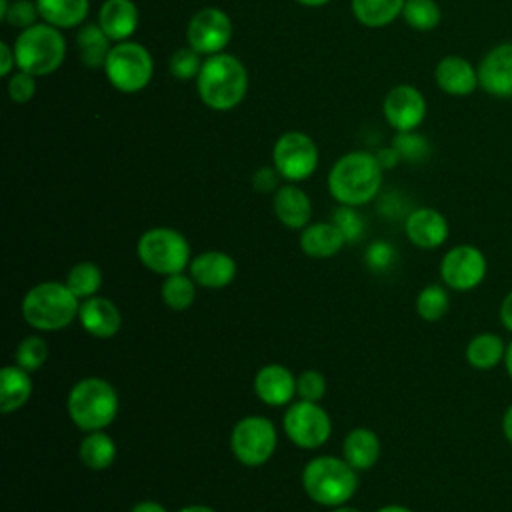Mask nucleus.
<instances>
[{"label":"nucleus","instance_id":"f257e3e1","mask_svg":"<svg viewBox=\"0 0 512 512\" xmlns=\"http://www.w3.org/2000/svg\"><path fill=\"white\" fill-rule=\"evenodd\" d=\"M382 166L366 150H354L340 156L328 172V192L342 206H364L372 202L382 188Z\"/></svg>","mask_w":512,"mask_h":512},{"label":"nucleus","instance_id":"f03ea898","mask_svg":"<svg viewBox=\"0 0 512 512\" xmlns=\"http://www.w3.org/2000/svg\"><path fill=\"white\" fill-rule=\"evenodd\" d=\"M196 92L204 106L216 112L236 108L248 92V70L228 52L206 56L196 78Z\"/></svg>","mask_w":512,"mask_h":512},{"label":"nucleus","instance_id":"7ed1b4c3","mask_svg":"<svg viewBox=\"0 0 512 512\" xmlns=\"http://www.w3.org/2000/svg\"><path fill=\"white\" fill-rule=\"evenodd\" d=\"M20 310L28 326L40 332H58L78 318L80 300L66 282L46 280L24 294Z\"/></svg>","mask_w":512,"mask_h":512},{"label":"nucleus","instance_id":"20e7f679","mask_svg":"<svg viewBox=\"0 0 512 512\" xmlns=\"http://www.w3.org/2000/svg\"><path fill=\"white\" fill-rule=\"evenodd\" d=\"M302 488L320 506L336 508L348 504L358 490V470L344 458L316 456L302 468Z\"/></svg>","mask_w":512,"mask_h":512},{"label":"nucleus","instance_id":"39448f33","mask_svg":"<svg viewBox=\"0 0 512 512\" xmlns=\"http://www.w3.org/2000/svg\"><path fill=\"white\" fill-rule=\"evenodd\" d=\"M118 408L120 400L116 388L100 376L78 380L66 398V410L72 424L84 432L106 430L116 420Z\"/></svg>","mask_w":512,"mask_h":512},{"label":"nucleus","instance_id":"423d86ee","mask_svg":"<svg viewBox=\"0 0 512 512\" xmlns=\"http://www.w3.org/2000/svg\"><path fill=\"white\" fill-rule=\"evenodd\" d=\"M14 54L18 70L30 72L36 78L56 72L66 58V40L60 28L46 22L20 30L14 40Z\"/></svg>","mask_w":512,"mask_h":512},{"label":"nucleus","instance_id":"0eeeda50","mask_svg":"<svg viewBox=\"0 0 512 512\" xmlns=\"http://www.w3.org/2000/svg\"><path fill=\"white\" fill-rule=\"evenodd\" d=\"M136 256L144 268L160 276L184 272L192 260L190 242L170 226H154L142 232L136 242Z\"/></svg>","mask_w":512,"mask_h":512},{"label":"nucleus","instance_id":"6e6552de","mask_svg":"<svg viewBox=\"0 0 512 512\" xmlns=\"http://www.w3.org/2000/svg\"><path fill=\"white\" fill-rule=\"evenodd\" d=\"M104 74L110 86L124 94L144 90L154 76V60L150 50L134 40L116 42L104 64Z\"/></svg>","mask_w":512,"mask_h":512},{"label":"nucleus","instance_id":"1a4fd4ad","mask_svg":"<svg viewBox=\"0 0 512 512\" xmlns=\"http://www.w3.org/2000/svg\"><path fill=\"white\" fill-rule=\"evenodd\" d=\"M278 446V432L270 418L250 414L240 418L230 432V450L234 458L250 468L266 464Z\"/></svg>","mask_w":512,"mask_h":512},{"label":"nucleus","instance_id":"9d476101","mask_svg":"<svg viewBox=\"0 0 512 512\" xmlns=\"http://www.w3.org/2000/svg\"><path fill=\"white\" fill-rule=\"evenodd\" d=\"M320 152L316 142L298 130H288L272 146V166L286 182H304L318 168Z\"/></svg>","mask_w":512,"mask_h":512},{"label":"nucleus","instance_id":"9b49d317","mask_svg":"<svg viewBox=\"0 0 512 512\" xmlns=\"http://www.w3.org/2000/svg\"><path fill=\"white\" fill-rule=\"evenodd\" d=\"M282 428L288 440L302 450H316L324 446L332 434V420L318 402H292L284 416Z\"/></svg>","mask_w":512,"mask_h":512},{"label":"nucleus","instance_id":"f8f14e48","mask_svg":"<svg viewBox=\"0 0 512 512\" xmlns=\"http://www.w3.org/2000/svg\"><path fill=\"white\" fill-rule=\"evenodd\" d=\"M232 32L234 26L230 16L216 6H206L194 12L188 20L186 46L202 56L220 54L232 40Z\"/></svg>","mask_w":512,"mask_h":512},{"label":"nucleus","instance_id":"ddd939ff","mask_svg":"<svg viewBox=\"0 0 512 512\" xmlns=\"http://www.w3.org/2000/svg\"><path fill=\"white\" fill-rule=\"evenodd\" d=\"M488 272V260L478 246L458 244L450 248L440 260V278L442 282L456 290L468 292L480 286Z\"/></svg>","mask_w":512,"mask_h":512},{"label":"nucleus","instance_id":"4468645a","mask_svg":"<svg viewBox=\"0 0 512 512\" xmlns=\"http://www.w3.org/2000/svg\"><path fill=\"white\" fill-rule=\"evenodd\" d=\"M382 112L386 122L396 132L416 130L426 116V100L418 88L410 84H398L384 96Z\"/></svg>","mask_w":512,"mask_h":512},{"label":"nucleus","instance_id":"2eb2a0df","mask_svg":"<svg viewBox=\"0 0 512 512\" xmlns=\"http://www.w3.org/2000/svg\"><path fill=\"white\" fill-rule=\"evenodd\" d=\"M478 84L496 98H512V42L498 44L478 64Z\"/></svg>","mask_w":512,"mask_h":512},{"label":"nucleus","instance_id":"dca6fc26","mask_svg":"<svg viewBox=\"0 0 512 512\" xmlns=\"http://www.w3.org/2000/svg\"><path fill=\"white\" fill-rule=\"evenodd\" d=\"M188 272L198 286L220 290L232 284V280L236 278L238 266L230 254L222 250H206L192 256Z\"/></svg>","mask_w":512,"mask_h":512},{"label":"nucleus","instance_id":"f3484780","mask_svg":"<svg viewBox=\"0 0 512 512\" xmlns=\"http://www.w3.org/2000/svg\"><path fill=\"white\" fill-rule=\"evenodd\" d=\"M404 232L408 240L422 250H434L448 238V220L434 208H416L404 220Z\"/></svg>","mask_w":512,"mask_h":512},{"label":"nucleus","instance_id":"a211bd4d","mask_svg":"<svg viewBox=\"0 0 512 512\" xmlns=\"http://www.w3.org/2000/svg\"><path fill=\"white\" fill-rule=\"evenodd\" d=\"M78 320L84 332L100 340L116 336L122 328V314L118 306L112 300L98 294L86 300H80Z\"/></svg>","mask_w":512,"mask_h":512},{"label":"nucleus","instance_id":"6ab92c4d","mask_svg":"<svg viewBox=\"0 0 512 512\" xmlns=\"http://www.w3.org/2000/svg\"><path fill=\"white\" fill-rule=\"evenodd\" d=\"M254 394L266 406H288L296 396V376L282 364H266L254 376Z\"/></svg>","mask_w":512,"mask_h":512},{"label":"nucleus","instance_id":"aec40b11","mask_svg":"<svg viewBox=\"0 0 512 512\" xmlns=\"http://www.w3.org/2000/svg\"><path fill=\"white\" fill-rule=\"evenodd\" d=\"M272 210L278 222L290 230L306 228L312 218V202L294 182H286L274 192Z\"/></svg>","mask_w":512,"mask_h":512},{"label":"nucleus","instance_id":"412c9836","mask_svg":"<svg viewBox=\"0 0 512 512\" xmlns=\"http://www.w3.org/2000/svg\"><path fill=\"white\" fill-rule=\"evenodd\" d=\"M140 22L138 6L132 0H104L98 10V26L116 44L130 40Z\"/></svg>","mask_w":512,"mask_h":512},{"label":"nucleus","instance_id":"4be33fe9","mask_svg":"<svg viewBox=\"0 0 512 512\" xmlns=\"http://www.w3.org/2000/svg\"><path fill=\"white\" fill-rule=\"evenodd\" d=\"M434 80L450 96H468L480 86L478 70L462 56H444L434 68Z\"/></svg>","mask_w":512,"mask_h":512},{"label":"nucleus","instance_id":"5701e85b","mask_svg":"<svg viewBox=\"0 0 512 512\" xmlns=\"http://www.w3.org/2000/svg\"><path fill=\"white\" fill-rule=\"evenodd\" d=\"M298 242L300 250L310 258H332L344 248L346 238L340 228L332 220H328L314 222L302 228Z\"/></svg>","mask_w":512,"mask_h":512},{"label":"nucleus","instance_id":"b1692460","mask_svg":"<svg viewBox=\"0 0 512 512\" xmlns=\"http://www.w3.org/2000/svg\"><path fill=\"white\" fill-rule=\"evenodd\" d=\"M382 452L380 438L370 428H354L346 434L342 442V458L358 472L370 470Z\"/></svg>","mask_w":512,"mask_h":512},{"label":"nucleus","instance_id":"393cba45","mask_svg":"<svg viewBox=\"0 0 512 512\" xmlns=\"http://www.w3.org/2000/svg\"><path fill=\"white\" fill-rule=\"evenodd\" d=\"M30 372L18 364L2 366L0 370V410L2 414H12L20 410L32 396Z\"/></svg>","mask_w":512,"mask_h":512},{"label":"nucleus","instance_id":"a878e982","mask_svg":"<svg viewBox=\"0 0 512 512\" xmlns=\"http://www.w3.org/2000/svg\"><path fill=\"white\" fill-rule=\"evenodd\" d=\"M42 22L54 28H76L90 12V0H34Z\"/></svg>","mask_w":512,"mask_h":512},{"label":"nucleus","instance_id":"bb28decb","mask_svg":"<svg viewBox=\"0 0 512 512\" xmlns=\"http://www.w3.org/2000/svg\"><path fill=\"white\" fill-rule=\"evenodd\" d=\"M112 46V40L98 24H86L76 32V48L80 62L90 70H104Z\"/></svg>","mask_w":512,"mask_h":512},{"label":"nucleus","instance_id":"cd10ccee","mask_svg":"<svg viewBox=\"0 0 512 512\" xmlns=\"http://www.w3.org/2000/svg\"><path fill=\"white\" fill-rule=\"evenodd\" d=\"M506 344L494 332H480L472 336L466 344L464 358L476 370H492L500 362H504Z\"/></svg>","mask_w":512,"mask_h":512},{"label":"nucleus","instance_id":"c85d7f7f","mask_svg":"<svg viewBox=\"0 0 512 512\" xmlns=\"http://www.w3.org/2000/svg\"><path fill=\"white\" fill-rule=\"evenodd\" d=\"M116 452L118 450H116L114 438L104 430L86 432V436L80 440V446H78L80 462L92 472L110 468L112 462L116 460Z\"/></svg>","mask_w":512,"mask_h":512},{"label":"nucleus","instance_id":"c756f323","mask_svg":"<svg viewBox=\"0 0 512 512\" xmlns=\"http://www.w3.org/2000/svg\"><path fill=\"white\" fill-rule=\"evenodd\" d=\"M406 0H352L354 18L368 28H382L402 16Z\"/></svg>","mask_w":512,"mask_h":512},{"label":"nucleus","instance_id":"7c9ffc66","mask_svg":"<svg viewBox=\"0 0 512 512\" xmlns=\"http://www.w3.org/2000/svg\"><path fill=\"white\" fill-rule=\"evenodd\" d=\"M196 286L198 284L192 280V276H188L184 272L164 276L162 286H160L162 302L174 312H184L194 304Z\"/></svg>","mask_w":512,"mask_h":512},{"label":"nucleus","instance_id":"2f4dec72","mask_svg":"<svg viewBox=\"0 0 512 512\" xmlns=\"http://www.w3.org/2000/svg\"><path fill=\"white\" fill-rule=\"evenodd\" d=\"M66 286L72 290V294L78 300H86L90 296H96L100 286H102V270H100V266L96 262H90V260L74 264L68 270Z\"/></svg>","mask_w":512,"mask_h":512},{"label":"nucleus","instance_id":"473e14b6","mask_svg":"<svg viewBox=\"0 0 512 512\" xmlns=\"http://www.w3.org/2000/svg\"><path fill=\"white\" fill-rule=\"evenodd\" d=\"M450 308L448 290L440 284L424 286L416 296V314L426 322H436L446 316Z\"/></svg>","mask_w":512,"mask_h":512},{"label":"nucleus","instance_id":"72a5a7b5","mask_svg":"<svg viewBox=\"0 0 512 512\" xmlns=\"http://www.w3.org/2000/svg\"><path fill=\"white\" fill-rule=\"evenodd\" d=\"M402 18L410 28L426 32L440 24L442 12L434 0H406Z\"/></svg>","mask_w":512,"mask_h":512},{"label":"nucleus","instance_id":"f704fd0d","mask_svg":"<svg viewBox=\"0 0 512 512\" xmlns=\"http://www.w3.org/2000/svg\"><path fill=\"white\" fill-rule=\"evenodd\" d=\"M14 360H16L14 364H18L20 368L28 372H36L48 360V342L38 334H30L22 338L20 344L16 346Z\"/></svg>","mask_w":512,"mask_h":512},{"label":"nucleus","instance_id":"c9c22d12","mask_svg":"<svg viewBox=\"0 0 512 512\" xmlns=\"http://www.w3.org/2000/svg\"><path fill=\"white\" fill-rule=\"evenodd\" d=\"M202 54H198L196 50H192L190 46H184L180 50H176L170 60H168V72L174 80L180 82H188V80H196L202 68Z\"/></svg>","mask_w":512,"mask_h":512},{"label":"nucleus","instance_id":"e433bc0d","mask_svg":"<svg viewBox=\"0 0 512 512\" xmlns=\"http://www.w3.org/2000/svg\"><path fill=\"white\" fill-rule=\"evenodd\" d=\"M392 146L398 150L400 158L404 162H422L428 158L430 154V144L428 140L418 134L416 130H408V132H396Z\"/></svg>","mask_w":512,"mask_h":512},{"label":"nucleus","instance_id":"4c0bfd02","mask_svg":"<svg viewBox=\"0 0 512 512\" xmlns=\"http://www.w3.org/2000/svg\"><path fill=\"white\" fill-rule=\"evenodd\" d=\"M332 222L340 228V232L344 234L346 238V244L348 242H358L362 240L364 236V230H366V224H364V218L360 216V212L354 208V206H342L338 204V208L332 212Z\"/></svg>","mask_w":512,"mask_h":512},{"label":"nucleus","instance_id":"58836bf2","mask_svg":"<svg viewBox=\"0 0 512 512\" xmlns=\"http://www.w3.org/2000/svg\"><path fill=\"white\" fill-rule=\"evenodd\" d=\"M326 394V378L318 370H302L296 376V396L308 402H320Z\"/></svg>","mask_w":512,"mask_h":512},{"label":"nucleus","instance_id":"ea45409f","mask_svg":"<svg viewBox=\"0 0 512 512\" xmlns=\"http://www.w3.org/2000/svg\"><path fill=\"white\" fill-rule=\"evenodd\" d=\"M396 256L398 254L390 242L374 240L364 252V262L372 272H386L396 262Z\"/></svg>","mask_w":512,"mask_h":512},{"label":"nucleus","instance_id":"a19ab883","mask_svg":"<svg viewBox=\"0 0 512 512\" xmlns=\"http://www.w3.org/2000/svg\"><path fill=\"white\" fill-rule=\"evenodd\" d=\"M38 18H40V14H38L36 2H32V0H12L10 8H8V14L2 22L10 24L12 28L26 30V28L34 26Z\"/></svg>","mask_w":512,"mask_h":512},{"label":"nucleus","instance_id":"79ce46f5","mask_svg":"<svg viewBox=\"0 0 512 512\" xmlns=\"http://www.w3.org/2000/svg\"><path fill=\"white\" fill-rule=\"evenodd\" d=\"M36 94V76L24 70H18L8 76V96L16 104H26Z\"/></svg>","mask_w":512,"mask_h":512},{"label":"nucleus","instance_id":"37998d69","mask_svg":"<svg viewBox=\"0 0 512 512\" xmlns=\"http://www.w3.org/2000/svg\"><path fill=\"white\" fill-rule=\"evenodd\" d=\"M280 180H282V176L278 174V170L274 166H260L252 174V188L260 194H272L282 186Z\"/></svg>","mask_w":512,"mask_h":512},{"label":"nucleus","instance_id":"c03bdc74","mask_svg":"<svg viewBox=\"0 0 512 512\" xmlns=\"http://www.w3.org/2000/svg\"><path fill=\"white\" fill-rule=\"evenodd\" d=\"M374 156H376L378 164L382 166V170H392L394 166H398L402 162V158L394 146H384V148L376 150Z\"/></svg>","mask_w":512,"mask_h":512},{"label":"nucleus","instance_id":"a18cd8bd","mask_svg":"<svg viewBox=\"0 0 512 512\" xmlns=\"http://www.w3.org/2000/svg\"><path fill=\"white\" fill-rule=\"evenodd\" d=\"M0 76L8 78L12 74V70L16 68V54H14V46L6 44V42H0Z\"/></svg>","mask_w":512,"mask_h":512},{"label":"nucleus","instance_id":"49530a36","mask_svg":"<svg viewBox=\"0 0 512 512\" xmlns=\"http://www.w3.org/2000/svg\"><path fill=\"white\" fill-rule=\"evenodd\" d=\"M498 318H500V324L512 332V290L504 296V300L500 302V310H498Z\"/></svg>","mask_w":512,"mask_h":512},{"label":"nucleus","instance_id":"de8ad7c7","mask_svg":"<svg viewBox=\"0 0 512 512\" xmlns=\"http://www.w3.org/2000/svg\"><path fill=\"white\" fill-rule=\"evenodd\" d=\"M130 512H168V510L156 500H140L130 508Z\"/></svg>","mask_w":512,"mask_h":512},{"label":"nucleus","instance_id":"09e8293b","mask_svg":"<svg viewBox=\"0 0 512 512\" xmlns=\"http://www.w3.org/2000/svg\"><path fill=\"white\" fill-rule=\"evenodd\" d=\"M502 432H504V438L508 440V444L512 446V404L502 414Z\"/></svg>","mask_w":512,"mask_h":512},{"label":"nucleus","instance_id":"8fccbe9b","mask_svg":"<svg viewBox=\"0 0 512 512\" xmlns=\"http://www.w3.org/2000/svg\"><path fill=\"white\" fill-rule=\"evenodd\" d=\"M178 512H216V510L204 504H188V506H182Z\"/></svg>","mask_w":512,"mask_h":512},{"label":"nucleus","instance_id":"3c124183","mask_svg":"<svg viewBox=\"0 0 512 512\" xmlns=\"http://www.w3.org/2000/svg\"><path fill=\"white\" fill-rule=\"evenodd\" d=\"M504 368L512 380V342L506 344V354H504Z\"/></svg>","mask_w":512,"mask_h":512},{"label":"nucleus","instance_id":"603ef678","mask_svg":"<svg viewBox=\"0 0 512 512\" xmlns=\"http://www.w3.org/2000/svg\"><path fill=\"white\" fill-rule=\"evenodd\" d=\"M376 512H414V510H410L408 506H402V504H386V506L378 508Z\"/></svg>","mask_w":512,"mask_h":512},{"label":"nucleus","instance_id":"864d4df0","mask_svg":"<svg viewBox=\"0 0 512 512\" xmlns=\"http://www.w3.org/2000/svg\"><path fill=\"white\" fill-rule=\"evenodd\" d=\"M296 2L308 8H320V6H326L330 0H296Z\"/></svg>","mask_w":512,"mask_h":512},{"label":"nucleus","instance_id":"5fc2aeb1","mask_svg":"<svg viewBox=\"0 0 512 512\" xmlns=\"http://www.w3.org/2000/svg\"><path fill=\"white\" fill-rule=\"evenodd\" d=\"M330 512H362V510H358V508H354V506H350V504H342V506L332 508Z\"/></svg>","mask_w":512,"mask_h":512},{"label":"nucleus","instance_id":"6e6d98bb","mask_svg":"<svg viewBox=\"0 0 512 512\" xmlns=\"http://www.w3.org/2000/svg\"><path fill=\"white\" fill-rule=\"evenodd\" d=\"M8 8H10V0H0V20L6 18Z\"/></svg>","mask_w":512,"mask_h":512}]
</instances>
